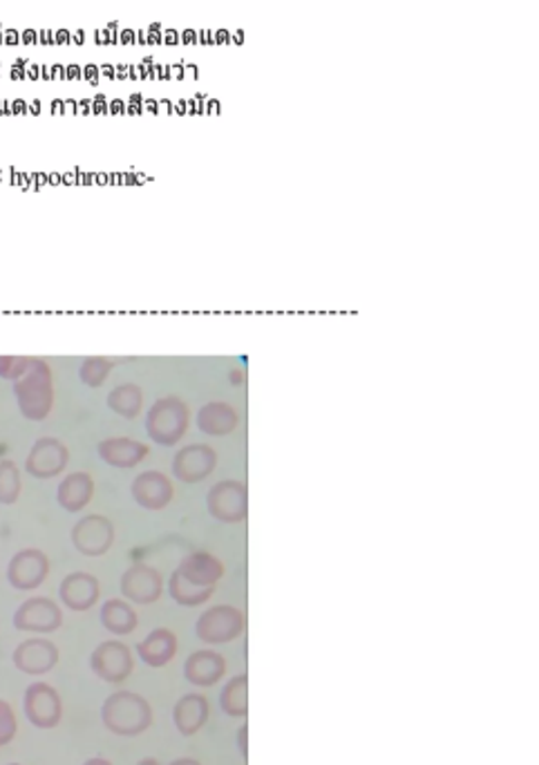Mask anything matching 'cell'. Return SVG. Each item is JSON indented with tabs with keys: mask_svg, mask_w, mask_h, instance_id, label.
<instances>
[{
	"mask_svg": "<svg viewBox=\"0 0 539 765\" xmlns=\"http://www.w3.org/2000/svg\"><path fill=\"white\" fill-rule=\"evenodd\" d=\"M101 720L117 736H139L153 725V707L144 696L121 689L104 700Z\"/></svg>",
	"mask_w": 539,
	"mask_h": 765,
	"instance_id": "1",
	"label": "cell"
},
{
	"mask_svg": "<svg viewBox=\"0 0 539 765\" xmlns=\"http://www.w3.org/2000/svg\"><path fill=\"white\" fill-rule=\"evenodd\" d=\"M14 396L19 410L30 421H43L55 405V379L43 359H35L26 376L14 381Z\"/></svg>",
	"mask_w": 539,
	"mask_h": 765,
	"instance_id": "2",
	"label": "cell"
},
{
	"mask_svg": "<svg viewBox=\"0 0 539 765\" xmlns=\"http://www.w3.org/2000/svg\"><path fill=\"white\" fill-rule=\"evenodd\" d=\"M188 421V405L179 396H161L146 414V432L159 445H175L186 434Z\"/></svg>",
	"mask_w": 539,
	"mask_h": 765,
	"instance_id": "3",
	"label": "cell"
},
{
	"mask_svg": "<svg viewBox=\"0 0 539 765\" xmlns=\"http://www.w3.org/2000/svg\"><path fill=\"white\" fill-rule=\"evenodd\" d=\"M208 513L222 524H239L248 516V490L237 479L217 481L206 494Z\"/></svg>",
	"mask_w": 539,
	"mask_h": 765,
	"instance_id": "4",
	"label": "cell"
},
{
	"mask_svg": "<svg viewBox=\"0 0 539 765\" xmlns=\"http://www.w3.org/2000/svg\"><path fill=\"white\" fill-rule=\"evenodd\" d=\"M244 631V614L233 605H217L206 609L197 622L195 634L206 645H226Z\"/></svg>",
	"mask_w": 539,
	"mask_h": 765,
	"instance_id": "5",
	"label": "cell"
},
{
	"mask_svg": "<svg viewBox=\"0 0 539 765\" xmlns=\"http://www.w3.org/2000/svg\"><path fill=\"white\" fill-rule=\"evenodd\" d=\"M23 714L37 729H55L63 718L61 694L50 683H32L23 694Z\"/></svg>",
	"mask_w": 539,
	"mask_h": 765,
	"instance_id": "6",
	"label": "cell"
},
{
	"mask_svg": "<svg viewBox=\"0 0 539 765\" xmlns=\"http://www.w3.org/2000/svg\"><path fill=\"white\" fill-rule=\"evenodd\" d=\"M90 669L104 683L121 685L124 680L130 678V674L135 669V658H133V651L126 643L106 640V643L97 645L95 651L90 654Z\"/></svg>",
	"mask_w": 539,
	"mask_h": 765,
	"instance_id": "7",
	"label": "cell"
},
{
	"mask_svg": "<svg viewBox=\"0 0 539 765\" xmlns=\"http://www.w3.org/2000/svg\"><path fill=\"white\" fill-rule=\"evenodd\" d=\"M75 549L86 558H101L115 545V524L106 516H86L81 518L70 533Z\"/></svg>",
	"mask_w": 539,
	"mask_h": 765,
	"instance_id": "8",
	"label": "cell"
},
{
	"mask_svg": "<svg viewBox=\"0 0 539 765\" xmlns=\"http://www.w3.org/2000/svg\"><path fill=\"white\" fill-rule=\"evenodd\" d=\"M63 625L61 607L46 596L28 598L14 611V627L26 634H55Z\"/></svg>",
	"mask_w": 539,
	"mask_h": 765,
	"instance_id": "9",
	"label": "cell"
},
{
	"mask_svg": "<svg viewBox=\"0 0 539 765\" xmlns=\"http://www.w3.org/2000/svg\"><path fill=\"white\" fill-rule=\"evenodd\" d=\"M70 461L68 445L57 437H41L28 452L26 472L35 479H55L59 477Z\"/></svg>",
	"mask_w": 539,
	"mask_h": 765,
	"instance_id": "10",
	"label": "cell"
},
{
	"mask_svg": "<svg viewBox=\"0 0 539 765\" xmlns=\"http://www.w3.org/2000/svg\"><path fill=\"white\" fill-rule=\"evenodd\" d=\"M50 576V558L41 549H21L8 565V582L17 591H35Z\"/></svg>",
	"mask_w": 539,
	"mask_h": 765,
	"instance_id": "11",
	"label": "cell"
},
{
	"mask_svg": "<svg viewBox=\"0 0 539 765\" xmlns=\"http://www.w3.org/2000/svg\"><path fill=\"white\" fill-rule=\"evenodd\" d=\"M59 647L48 638H28L23 640L14 654V667L26 676H46L59 665Z\"/></svg>",
	"mask_w": 539,
	"mask_h": 765,
	"instance_id": "12",
	"label": "cell"
},
{
	"mask_svg": "<svg viewBox=\"0 0 539 765\" xmlns=\"http://www.w3.org/2000/svg\"><path fill=\"white\" fill-rule=\"evenodd\" d=\"M121 594L128 602L155 605L164 594V578L155 567L137 562L121 576Z\"/></svg>",
	"mask_w": 539,
	"mask_h": 765,
	"instance_id": "13",
	"label": "cell"
},
{
	"mask_svg": "<svg viewBox=\"0 0 539 765\" xmlns=\"http://www.w3.org/2000/svg\"><path fill=\"white\" fill-rule=\"evenodd\" d=\"M217 465V452L208 443L184 445L173 457V472L186 483H197L206 479Z\"/></svg>",
	"mask_w": 539,
	"mask_h": 765,
	"instance_id": "14",
	"label": "cell"
},
{
	"mask_svg": "<svg viewBox=\"0 0 539 765\" xmlns=\"http://www.w3.org/2000/svg\"><path fill=\"white\" fill-rule=\"evenodd\" d=\"M130 492H133V499L146 508V510H164L173 494H175V488L170 483V479L159 472V470H146V472H139L133 483H130Z\"/></svg>",
	"mask_w": 539,
	"mask_h": 765,
	"instance_id": "15",
	"label": "cell"
},
{
	"mask_svg": "<svg viewBox=\"0 0 539 765\" xmlns=\"http://www.w3.org/2000/svg\"><path fill=\"white\" fill-rule=\"evenodd\" d=\"M59 598L72 611H88L99 602L101 585L92 573L75 571L61 580Z\"/></svg>",
	"mask_w": 539,
	"mask_h": 765,
	"instance_id": "16",
	"label": "cell"
},
{
	"mask_svg": "<svg viewBox=\"0 0 539 765\" xmlns=\"http://www.w3.org/2000/svg\"><path fill=\"white\" fill-rule=\"evenodd\" d=\"M226 674V660L213 649L193 651L184 663V678L197 687H213Z\"/></svg>",
	"mask_w": 539,
	"mask_h": 765,
	"instance_id": "17",
	"label": "cell"
},
{
	"mask_svg": "<svg viewBox=\"0 0 539 765\" xmlns=\"http://www.w3.org/2000/svg\"><path fill=\"white\" fill-rule=\"evenodd\" d=\"M97 450H99V457L108 465L121 468V470L139 465L150 454V448L144 441H137V439H130V437L104 439Z\"/></svg>",
	"mask_w": 539,
	"mask_h": 765,
	"instance_id": "18",
	"label": "cell"
},
{
	"mask_svg": "<svg viewBox=\"0 0 539 765\" xmlns=\"http://www.w3.org/2000/svg\"><path fill=\"white\" fill-rule=\"evenodd\" d=\"M95 479L88 472H70L57 488V501L68 513H79L95 499Z\"/></svg>",
	"mask_w": 539,
	"mask_h": 765,
	"instance_id": "19",
	"label": "cell"
},
{
	"mask_svg": "<svg viewBox=\"0 0 539 765\" xmlns=\"http://www.w3.org/2000/svg\"><path fill=\"white\" fill-rule=\"evenodd\" d=\"M210 714V705L202 694H184L173 707V723L182 736L197 734Z\"/></svg>",
	"mask_w": 539,
	"mask_h": 765,
	"instance_id": "20",
	"label": "cell"
},
{
	"mask_svg": "<svg viewBox=\"0 0 539 765\" xmlns=\"http://www.w3.org/2000/svg\"><path fill=\"white\" fill-rule=\"evenodd\" d=\"M175 571L197 587H213L215 589V585L224 576V565L215 556H210L206 551H197V553L186 556Z\"/></svg>",
	"mask_w": 539,
	"mask_h": 765,
	"instance_id": "21",
	"label": "cell"
},
{
	"mask_svg": "<svg viewBox=\"0 0 539 765\" xmlns=\"http://www.w3.org/2000/svg\"><path fill=\"white\" fill-rule=\"evenodd\" d=\"M239 425V414L224 401H208L197 410V428L208 437H226Z\"/></svg>",
	"mask_w": 539,
	"mask_h": 765,
	"instance_id": "22",
	"label": "cell"
},
{
	"mask_svg": "<svg viewBox=\"0 0 539 765\" xmlns=\"http://www.w3.org/2000/svg\"><path fill=\"white\" fill-rule=\"evenodd\" d=\"M137 654L139 658L148 665V667H166L175 654H177V636L166 629V627H159V629H153L139 645H137Z\"/></svg>",
	"mask_w": 539,
	"mask_h": 765,
	"instance_id": "23",
	"label": "cell"
},
{
	"mask_svg": "<svg viewBox=\"0 0 539 765\" xmlns=\"http://www.w3.org/2000/svg\"><path fill=\"white\" fill-rule=\"evenodd\" d=\"M101 625L115 636H128L137 629L139 616L128 600L112 598L101 607Z\"/></svg>",
	"mask_w": 539,
	"mask_h": 765,
	"instance_id": "24",
	"label": "cell"
},
{
	"mask_svg": "<svg viewBox=\"0 0 539 765\" xmlns=\"http://www.w3.org/2000/svg\"><path fill=\"white\" fill-rule=\"evenodd\" d=\"M106 403L115 414L124 419H137L144 408V390L137 383H119L108 392Z\"/></svg>",
	"mask_w": 539,
	"mask_h": 765,
	"instance_id": "25",
	"label": "cell"
},
{
	"mask_svg": "<svg viewBox=\"0 0 539 765\" xmlns=\"http://www.w3.org/2000/svg\"><path fill=\"white\" fill-rule=\"evenodd\" d=\"M219 707L233 718H244L248 714V676H233L219 694Z\"/></svg>",
	"mask_w": 539,
	"mask_h": 765,
	"instance_id": "26",
	"label": "cell"
},
{
	"mask_svg": "<svg viewBox=\"0 0 539 765\" xmlns=\"http://www.w3.org/2000/svg\"><path fill=\"white\" fill-rule=\"evenodd\" d=\"M168 591L170 598L182 605V607H199L204 605L210 596H213V587H197L193 582H188L184 576H179L177 571H173L170 580H168Z\"/></svg>",
	"mask_w": 539,
	"mask_h": 765,
	"instance_id": "27",
	"label": "cell"
},
{
	"mask_svg": "<svg viewBox=\"0 0 539 765\" xmlns=\"http://www.w3.org/2000/svg\"><path fill=\"white\" fill-rule=\"evenodd\" d=\"M23 490V477L21 468L12 459L0 461V503L12 506L19 501Z\"/></svg>",
	"mask_w": 539,
	"mask_h": 765,
	"instance_id": "28",
	"label": "cell"
},
{
	"mask_svg": "<svg viewBox=\"0 0 539 765\" xmlns=\"http://www.w3.org/2000/svg\"><path fill=\"white\" fill-rule=\"evenodd\" d=\"M112 370H115V363L110 359L88 356V359H84V363L79 367V379L88 388H101L108 381V376L112 374Z\"/></svg>",
	"mask_w": 539,
	"mask_h": 765,
	"instance_id": "29",
	"label": "cell"
},
{
	"mask_svg": "<svg viewBox=\"0 0 539 765\" xmlns=\"http://www.w3.org/2000/svg\"><path fill=\"white\" fill-rule=\"evenodd\" d=\"M35 356H0V379L19 381L32 367Z\"/></svg>",
	"mask_w": 539,
	"mask_h": 765,
	"instance_id": "30",
	"label": "cell"
},
{
	"mask_svg": "<svg viewBox=\"0 0 539 765\" xmlns=\"http://www.w3.org/2000/svg\"><path fill=\"white\" fill-rule=\"evenodd\" d=\"M19 732V718L8 700L0 698V747H6L14 741Z\"/></svg>",
	"mask_w": 539,
	"mask_h": 765,
	"instance_id": "31",
	"label": "cell"
},
{
	"mask_svg": "<svg viewBox=\"0 0 539 765\" xmlns=\"http://www.w3.org/2000/svg\"><path fill=\"white\" fill-rule=\"evenodd\" d=\"M246 734H248V727L246 725H242L239 729H237V745H239V752H242V756L246 758V754H248V747H246Z\"/></svg>",
	"mask_w": 539,
	"mask_h": 765,
	"instance_id": "32",
	"label": "cell"
},
{
	"mask_svg": "<svg viewBox=\"0 0 539 765\" xmlns=\"http://www.w3.org/2000/svg\"><path fill=\"white\" fill-rule=\"evenodd\" d=\"M168 765H202L197 758H188V756H184V758H175V761H170Z\"/></svg>",
	"mask_w": 539,
	"mask_h": 765,
	"instance_id": "33",
	"label": "cell"
},
{
	"mask_svg": "<svg viewBox=\"0 0 539 765\" xmlns=\"http://www.w3.org/2000/svg\"><path fill=\"white\" fill-rule=\"evenodd\" d=\"M84 765H112L108 758H101V756H95V758H88Z\"/></svg>",
	"mask_w": 539,
	"mask_h": 765,
	"instance_id": "34",
	"label": "cell"
},
{
	"mask_svg": "<svg viewBox=\"0 0 539 765\" xmlns=\"http://www.w3.org/2000/svg\"><path fill=\"white\" fill-rule=\"evenodd\" d=\"M137 765H159V761H157V758H144V761H139Z\"/></svg>",
	"mask_w": 539,
	"mask_h": 765,
	"instance_id": "35",
	"label": "cell"
},
{
	"mask_svg": "<svg viewBox=\"0 0 539 765\" xmlns=\"http://www.w3.org/2000/svg\"><path fill=\"white\" fill-rule=\"evenodd\" d=\"M8 765H23V763H8Z\"/></svg>",
	"mask_w": 539,
	"mask_h": 765,
	"instance_id": "36",
	"label": "cell"
}]
</instances>
